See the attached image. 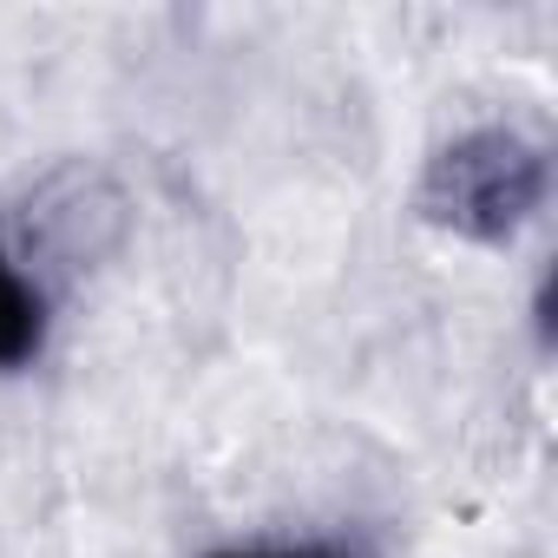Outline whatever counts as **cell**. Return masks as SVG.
<instances>
[{
  "label": "cell",
  "mask_w": 558,
  "mask_h": 558,
  "mask_svg": "<svg viewBox=\"0 0 558 558\" xmlns=\"http://www.w3.org/2000/svg\"><path fill=\"white\" fill-rule=\"evenodd\" d=\"M47 342V296L40 283L8 256V243H0V368H21L34 362Z\"/></svg>",
  "instance_id": "6da1fadb"
},
{
  "label": "cell",
  "mask_w": 558,
  "mask_h": 558,
  "mask_svg": "<svg viewBox=\"0 0 558 558\" xmlns=\"http://www.w3.org/2000/svg\"><path fill=\"white\" fill-rule=\"evenodd\" d=\"M217 558H349L336 545H256V551H217Z\"/></svg>",
  "instance_id": "7a4b0ae2"
}]
</instances>
